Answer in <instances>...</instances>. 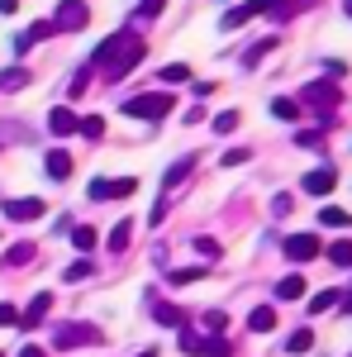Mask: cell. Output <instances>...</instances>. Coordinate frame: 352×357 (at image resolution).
Segmentation results:
<instances>
[{
    "label": "cell",
    "mask_w": 352,
    "mask_h": 357,
    "mask_svg": "<svg viewBox=\"0 0 352 357\" xmlns=\"http://www.w3.org/2000/svg\"><path fill=\"white\" fill-rule=\"evenodd\" d=\"M167 110H171V96L167 91H148V96L124 100V114H134V119H167Z\"/></svg>",
    "instance_id": "obj_1"
},
{
    "label": "cell",
    "mask_w": 352,
    "mask_h": 357,
    "mask_svg": "<svg viewBox=\"0 0 352 357\" xmlns=\"http://www.w3.org/2000/svg\"><path fill=\"white\" fill-rule=\"evenodd\" d=\"M86 20H91V10H86V0H62L53 15V29L57 33H82Z\"/></svg>",
    "instance_id": "obj_2"
},
{
    "label": "cell",
    "mask_w": 352,
    "mask_h": 357,
    "mask_svg": "<svg viewBox=\"0 0 352 357\" xmlns=\"http://www.w3.org/2000/svg\"><path fill=\"white\" fill-rule=\"evenodd\" d=\"M338 100H343V96H338V82H309L305 86V105H314L324 119L338 110Z\"/></svg>",
    "instance_id": "obj_3"
},
{
    "label": "cell",
    "mask_w": 352,
    "mask_h": 357,
    "mask_svg": "<svg viewBox=\"0 0 352 357\" xmlns=\"http://www.w3.org/2000/svg\"><path fill=\"white\" fill-rule=\"evenodd\" d=\"M138 62H143V38H129V43H124V48H119V53L109 57L105 67H109V77H114V82H119V77H129V72H134Z\"/></svg>",
    "instance_id": "obj_4"
},
{
    "label": "cell",
    "mask_w": 352,
    "mask_h": 357,
    "mask_svg": "<svg viewBox=\"0 0 352 357\" xmlns=\"http://www.w3.org/2000/svg\"><path fill=\"white\" fill-rule=\"evenodd\" d=\"M134 191H138L134 176H119V181L114 176H95L91 181V200H114V195H134Z\"/></svg>",
    "instance_id": "obj_5"
},
{
    "label": "cell",
    "mask_w": 352,
    "mask_h": 357,
    "mask_svg": "<svg viewBox=\"0 0 352 357\" xmlns=\"http://www.w3.org/2000/svg\"><path fill=\"white\" fill-rule=\"evenodd\" d=\"M53 343H57V348H82V343H100V329H95V324H62Z\"/></svg>",
    "instance_id": "obj_6"
},
{
    "label": "cell",
    "mask_w": 352,
    "mask_h": 357,
    "mask_svg": "<svg viewBox=\"0 0 352 357\" xmlns=\"http://www.w3.org/2000/svg\"><path fill=\"white\" fill-rule=\"evenodd\" d=\"M319 252H324V248H319L314 234H291V238H286V257H291V262H314Z\"/></svg>",
    "instance_id": "obj_7"
},
{
    "label": "cell",
    "mask_w": 352,
    "mask_h": 357,
    "mask_svg": "<svg viewBox=\"0 0 352 357\" xmlns=\"http://www.w3.org/2000/svg\"><path fill=\"white\" fill-rule=\"evenodd\" d=\"M5 220H15V224L43 220V200H33V195H20V200H5Z\"/></svg>",
    "instance_id": "obj_8"
},
{
    "label": "cell",
    "mask_w": 352,
    "mask_h": 357,
    "mask_svg": "<svg viewBox=\"0 0 352 357\" xmlns=\"http://www.w3.org/2000/svg\"><path fill=\"white\" fill-rule=\"evenodd\" d=\"M257 15H267V0H247V5H238V10H229V15H224V29L234 33V29H243L247 20H257Z\"/></svg>",
    "instance_id": "obj_9"
},
{
    "label": "cell",
    "mask_w": 352,
    "mask_h": 357,
    "mask_svg": "<svg viewBox=\"0 0 352 357\" xmlns=\"http://www.w3.org/2000/svg\"><path fill=\"white\" fill-rule=\"evenodd\" d=\"M48 129H53L57 138H67V134H77L82 129V114L77 110H67V105H57L53 114H48Z\"/></svg>",
    "instance_id": "obj_10"
},
{
    "label": "cell",
    "mask_w": 352,
    "mask_h": 357,
    "mask_svg": "<svg viewBox=\"0 0 352 357\" xmlns=\"http://www.w3.org/2000/svg\"><path fill=\"white\" fill-rule=\"evenodd\" d=\"M333 181H338L333 167H314V172L305 176V191H309V195H328V191H333Z\"/></svg>",
    "instance_id": "obj_11"
},
{
    "label": "cell",
    "mask_w": 352,
    "mask_h": 357,
    "mask_svg": "<svg viewBox=\"0 0 352 357\" xmlns=\"http://www.w3.org/2000/svg\"><path fill=\"white\" fill-rule=\"evenodd\" d=\"M48 310H53V296H48V291H38V296L29 301V310L20 314V324H24V329H33V324H38V319H43Z\"/></svg>",
    "instance_id": "obj_12"
},
{
    "label": "cell",
    "mask_w": 352,
    "mask_h": 357,
    "mask_svg": "<svg viewBox=\"0 0 352 357\" xmlns=\"http://www.w3.org/2000/svg\"><path fill=\"white\" fill-rule=\"evenodd\" d=\"M48 33H57V29H53V20H38V24H29L24 33L15 38V48H20V53H29V48H33L38 38H48Z\"/></svg>",
    "instance_id": "obj_13"
},
{
    "label": "cell",
    "mask_w": 352,
    "mask_h": 357,
    "mask_svg": "<svg viewBox=\"0 0 352 357\" xmlns=\"http://www.w3.org/2000/svg\"><path fill=\"white\" fill-rule=\"evenodd\" d=\"M190 172H195V158H176V162L167 167V176H162V186L167 191H176V186H181V181H186Z\"/></svg>",
    "instance_id": "obj_14"
},
{
    "label": "cell",
    "mask_w": 352,
    "mask_h": 357,
    "mask_svg": "<svg viewBox=\"0 0 352 357\" xmlns=\"http://www.w3.org/2000/svg\"><path fill=\"white\" fill-rule=\"evenodd\" d=\"M48 176H53V181H67V176H72V153H67V148H53V153H48Z\"/></svg>",
    "instance_id": "obj_15"
},
{
    "label": "cell",
    "mask_w": 352,
    "mask_h": 357,
    "mask_svg": "<svg viewBox=\"0 0 352 357\" xmlns=\"http://www.w3.org/2000/svg\"><path fill=\"white\" fill-rule=\"evenodd\" d=\"M153 319H158V324H167V329H181V324H186V310H176V305H158L153 301Z\"/></svg>",
    "instance_id": "obj_16"
},
{
    "label": "cell",
    "mask_w": 352,
    "mask_h": 357,
    "mask_svg": "<svg viewBox=\"0 0 352 357\" xmlns=\"http://www.w3.org/2000/svg\"><path fill=\"white\" fill-rule=\"evenodd\" d=\"M300 296H305V276L300 272H291V276L276 281V301H300Z\"/></svg>",
    "instance_id": "obj_17"
},
{
    "label": "cell",
    "mask_w": 352,
    "mask_h": 357,
    "mask_svg": "<svg viewBox=\"0 0 352 357\" xmlns=\"http://www.w3.org/2000/svg\"><path fill=\"white\" fill-rule=\"evenodd\" d=\"M247 329L252 333H271L276 329V310H271V305H257V310L247 314Z\"/></svg>",
    "instance_id": "obj_18"
},
{
    "label": "cell",
    "mask_w": 352,
    "mask_h": 357,
    "mask_svg": "<svg viewBox=\"0 0 352 357\" xmlns=\"http://www.w3.org/2000/svg\"><path fill=\"white\" fill-rule=\"evenodd\" d=\"M129 38H134V33H114V38H105V43L95 48V57H91V62H95V67H105V62H109L114 53H119V48H124Z\"/></svg>",
    "instance_id": "obj_19"
},
{
    "label": "cell",
    "mask_w": 352,
    "mask_h": 357,
    "mask_svg": "<svg viewBox=\"0 0 352 357\" xmlns=\"http://www.w3.org/2000/svg\"><path fill=\"white\" fill-rule=\"evenodd\" d=\"M305 5H314V0H267V15H276V20H291V15H300Z\"/></svg>",
    "instance_id": "obj_20"
},
{
    "label": "cell",
    "mask_w": 352,
    "mask_h": 357,
    "mask_svg": "<svg viewBox=\"0 0 352 357\" xmlns=\"http://www.w3.org/2000/svg\"><path fill=\"white\" fill-rule=\"evenodd\" d=\"M29 257H33V243H15V248H5V267H29Z\"/></svg>",
    "instance_id": "obj_21"
},
{
    "label": "cell",
    "mask_w": 352,
    "mask_h": 357,
    "mask_svg": "<svg viewBox=\"0 0 352 357\" xmlns=\"http://www.w3.org/2000/svg\"><path fill=\"white\" fill-rule=\"evenodd\" d=\"M29 86V72L24 67H10V72H0V91H24Z\"/></svg>",
    "instance_id": "obj_22"
},
{
    "label": "cell",
    "mask_w": 352,
    "mask_h": 357,
    "mask_svg": "<svg viewBox=\"0 0 352 357\" xmlns=\"http://www.w3.org/2000/svg\"><path fill=\"white\" fill-rule=\"evenodd\" d=\"M309 348H314V333L309 329H296L291 338H286V353H309Z\"/></svg>",
    "instance_id": "obj_23"
},
{
    "label": "cell",
    "mask_w": 352,
    "mask_h": 357,
    "mask_svg": "<svg viewBox=\"0 0 352 357\" xmlns=\"http://www.w3.org/2000/svg\"><path fill=\"white\" fill-rule=\"evenodd\" d=\"M328 262H338V267H352V238H338V243L328 248Z\"/></svg>",
    "instance_id": "obj_24"
},
{
    "label": "cell",
    "mask_w": 352,
    "mask_h": 357,
    "mask_svg": "<svg viewBox=\"0 0 352 357\" xmlns=\"http://www.w3.org/2000/svg\"><path fill=\"white\" fill-rule=\"evenodd\" d=\"M271 114H276V119H300V105L286 100V96H276V100H271Z\"/></svg>",
    "instance_id": "obj_25"
},
{
    "label": "cell",
    "mask_w": 352,
    "mask_h": 357,
    "mask_svg": "<svg viewBox=\"0 0 352 357\" xmlns=\"http://www.w3.org/2000/svg\"><path fill=\"white\" fill-rule=\"evenodd\" d=\"M181 353H190V357H205V333H181Z\"/></svg>",
    "instance_id": "obj_26"
},
{
    "label": "cell",
    "mask_w": 352,
    "mask_h": 357,
    "mask_svg": "<svg viewBox=\"0 0 352 357\" xmlns=\"http://www.w3.org/2000/svg\"><path fill=\"white\" fill-rule=\"evenodd\" d=\"M338 301H343L338 291H319V296L309 301V314H324V310H333V305H338Z\"/></svg>",
    "instance_id": "obj_27"
},
{
    "label": "cell",
    "mask_w": 352,
    "mask_h": 357,
    "mask_svg": "<svg viewBox=\"0 0 352 357\" xmlns=\"http://www.w3.org/2000/svg\"><path fill=\"white\" fill-rule=\"evenodd\" d=\"M271 43H276V38H262V43H252V48L243 53V67H257V62L271 53Z\"/></svg>",
    "instance_id": "obj_28"
},
{
    "label": "cell",
    "mask_w": 352,
    "mask_h": 357,
    "mask_svg": "<svg viewBox=\"0 0 352 357\" xmlns=\"http://www.w3.org/2000/svg\"><path fill=\"white\" fill-rule=\"evenodd\" d=\"M319 224H328V229H348L352 215H348V210H333V205H328L324 215H319Z\"/></svg>",
    "instance_id": "obj_29"
},
{
    "label": "cell",
    "mask_w": 352,
    "mask_h": 357,
    "mask_svg": "<svg viewBox=\"0 0 352 357\" xmlns=\"http://www.w3.org/2000/svg\"><path fill=\"white\" fill-rule=\"evenodd\" d=\"M72 243L82 248V252H91V248H95V229H86V224H77V229H72Z\"/></svg>",
    "instance_id": "obj_30"
},
{
    "label": "cell",
    "mask_w": 352,
    "mask_h": 357,
    "mask_svg": "<svg viewBox=\"0 0 352 357\" xmlns=\"http://www.w3.org/2000/svg\"><path fill=\"white\" fill-rule=\"evenodd\" d=\"M129 248V224H114L109 229V252H124Z\"/></svg>",
    "instance_id": "obj_31"
},
{
    "label": "cell",
    "mask_w": 352,
    "mask_h": 357,
    "mask_svg": "<svg viewBox=\"0 0 352 357\" xmlns=\"http://www.w3.org/2000/svg\"><path fill=\"white\" fill-rule=\"evenodd\" d=\"M77 134H86V138H100V134H105V119H100V114H86Z\"/></svg>",
    "instance_id": "obj_32"
},
{
    "label": "cell",
    "mask_w": 352,
    "mask_h": 357,
    "mask_svg": "<svg viewBox=\"0 0 352 357\" xmlns=\"http://www.w3.org/2000/svg\"><path fill=\"white\" fill-rule=\"evenodd\" d=\"M186 77H190V67H186V62H171V67H162V82H167V86L186 82Z\"/></svg>",
    "instance_id": "obj_33"
},
{
    "label": "cell",
    "mask_w": 352,
    "mask_h": 357,
    "mask_svg": "<svg viewBox=\"0 0 352 357\" xmlns=\"http://www.w3.org/2000/svg\"><path fill=\"white\" fill-rule=\"evenodd\" d=\"M238 129V110H224V114H215V134H234Z\"/></svg>",
    "instance_id": "obj_34"
},
{
    "label": "cell",
    "mask_w": 352,
    "mask_h": 357,
    "mask_svg": "<svg viewBox=\"0 0 352 357\" xmlns=\"http://www.w3.org/2000/svg\"><path fill=\"white\" fill-rule=\"evenodd\" d=\"M229 353H234L229 338H205V357H229Z\"/></svg>",
    "instance_id": "obj_35"
},
{
    "label": "cell",
    "mask_w": 352,
    "mask_h": 357,
    "mask_svg": "<svg viewBox=\"0 0 352 357\" xmlns=\"http://www.w3.org/2000/svg\"><path fill=\"white\" fill-rule=\"evenodd\" d=\"M20 138H29L24 124H0V143H20Z\"/></svg>",
    "instance_id": "obj_36"
},
{
    "label": "cell",
    "mask_w": 352,
    "mask_h": 357,
    "mask_svg": "<svg viewBox=\"0 0 352 357\" xmlns=\"http://www.w3.org/2000/svg\"><path fill=\"white\" fill-rule=\"evenodd\" d=\"M205 276V267H181V272H171V281L176 286H190V281H200Z\"/></svg>",
    "instance_id": "obj_37"
},
{
    "label": "cell",
    "mask_w": 352,
    "mask_h": 357,
    "mask_svg": "<svg viewBox=\"0 0 352 357\" xmlns=\"http://www.w3.org/2000/svg\"><path fill=\"white\" fill-rule=\"evenodd\" d=\"M195 252H200V257H219V243L215 238H195Z\"/></svg>",
    "instance_id": "obj_38"
},
{
    "label": "cell",
    "mask_w": 352,
    "mask_h": 357,
    "mask_svg": "<svg viewBox=\"0 0 352 357\" xmlns=\"http://www.w3.org/2000/svg\"><path fill=\"white\" fill-rule=\"evenodd\" d=\"M62 276H67V281H82V276H91V262H72Z\"/></svg>",
    "instance_id": "obj_39"
},
{
    "label": "cell",
    "mask_w": 352,
    "mask_h": 357,
    "mask_svg": "<svg viewBox=\"0 0 352 357\" xmlns=\"http://www.w3.org/2000/svg\"><path fill=\"white\" fill-rule=\"evenodd\" d=\"M238 162H247V148H229L224 153V167H238Z\"/></svg>",
    "instance_id": "obj_40"
},
{
    "label": "cell",
    "mask_w": 352,
    "mask_h": 357,
    "mask_svg": "<svg viewBox=\"0 0 352 357\" xmlns=\"http://www.w3.org/2000/svg\"><path fill=\"white\" fill-rule=\"evenodd\" d=\"M205 324H210V329H224V324H229V314H224V310H210V314H205Z\"/></svg>",
    "instance_id": "obj_41"
},
{
    "label": "cell",
    "mask_w": 352,
    "mask_h": 357,
    "mask_svg": "<svg viewBox=\"0 0 352 357\" xmlns=\"http://www.w3.org/2000/svg\"><path fill=\"white\" fill-rule=\"evenodd\" d=\"M0 324H20V310L15 305H0Z\"/></svg>",
    "instance_id": "obj_42"
},
{
    "label": "cell",
    "mask_w": 352,
    "mask_h": 357,
    "mask_svg": "<svg viewBox=\"0 0 352 357\" xmlns=\"http://www.w3.org/2000/svg\"><path fill=\"white\" fill-rule=\"evenodd\" d=\"M86 86H91V77H86V67H82V77H72V96H82Z\"/></svg>",
    "instance_id": "obj_43"
},
{
    "label": "cell",
    "mask_w": 352,
    "mask_h": 357,
    "mask_svg": "<svg viewBox=\"0 0 352 357\" xmlns=\"http://www.w3.org/2000/svg\"><path fill=\"white\" fill-rule=\"evenodd\" d=\"M20 10V0H0V15H15Z\"/></svg>",
    "instance_id": "obj_44"
},
{
    "label": "cell",
    "mask_w": 352,
    "mask_h": 357,
    "mask_svg": "<svg viewBox=\"0 0 352 357\" xmlns=\"http://www.w3.org/2000/svg\"><path fill=\"white\" fill-rule=\"evenodd\" d=\"M20 357H48V353H43L38 343H29V348H24V353H20Z\"/></svg>",
    "instance_id": "obj_45"
},
{
    "label": "cell",
    "mask_w": 352,
    "mask_h": 357,
    "mask_svg": "<svg viewBox=\"0 0 352 357\" xmlns=\"http://www.w3.org/2000/svg\"><path fill=\"white\" fill-rule=\"evenodd\" d=\"M343 310H348V314H352V291H348V296H343Z\"/></svg>",
    "instance_id": "obj_46"
},
{
    "label": "cell",
    "mask_w": 352,
    "mask_h": 357,
    "mask_svg": "<svg viewBox=\"0 0 352 357\" xmlns=\"http://www.w3.org/2000/svg\"><path fill=\"white\" fill-rule=\"evenodd\" d=\"M138 357H158V353H138Z\"/></svg>",
    "instance_id": "obj_47"
},
{
    "label": "cell",
    "mask_w": 352,
    "mask_h": 357,
    "mask_svg": "<svg viewBox=\"0 0 352 357\" xmlns=\"http://www.w3.org/2000/svg\"><path fill=\"white\" fill-rule=\"evenodd\" d=\"M348 15H352V0H348Z\"/></svg>",
    "instance_id": "obj_48"
},
{
    "label": "cell",
    "mask_w": 352,
    "mask_h": 357,
    "mask_svg": "<svg viewBox=\"0 0 352 357\" xmlns=\"http://www.w3.org/2000/svg\"><path fill=\"white\" fill-rule=\"evenodd\" d=\"M0 357H5V353H0Z\"/></svg>",
    "instance_id": "obj_49"
}]
</instances>
